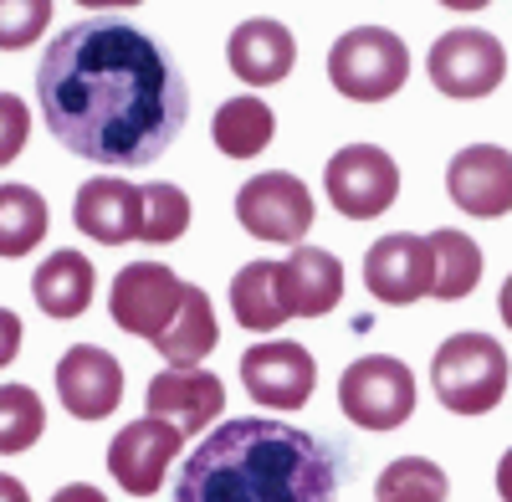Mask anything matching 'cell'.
<instances>
[{
  "label": "cell",
  "instance_id": "obj_2",
  "mask_svg": "<svg viewBox=\"0 0 512 502\" xmlns=\"http://www.w3.org/2000/svg\"><path fill=\"white\" fill-rule=\"evenodd\" d=\"M175 502H338V456L297 426L241 415L190 451Z\"/></svg>",
  "mask_w": 512,
  "mask_h": 502
},
{
  "label": "cell",
  "instance_id": "obj_13",
  "mask_svg": "<svg viewBox=\"0 0 512 502\" xmlns=\"http://www.w3.org/2000/svg\"><path fill=\"white\" fill-rule=\"evenodd\" d=\"M57 400L72 421H108L123 400V364L98 344H72L57 359Z\"/></svg>",
  "mask_w": 512,
  "mask_h": 502
},
{
  "label": "cell",
  "instance_id": "obj_1",
  "mask_svg": "<svg viewBox=\"0 0 512 502\" xmlns=\"http://www.w3.org/2000/svg\"><path fill=\"white\" fill-rule=\"evenodd\" d=\"M36 98L52 139L108 170L154 164L190 123V88L154 36L118 16H88L47 47Z\"/></svg>",
  "mask_w": 512,
  "mask_h": 502
},
{
  "label": "cell",
  "instance_id": "obj_7",
  "mask_svg": "<svg viewBox=\"0 0 512 502\" xmlns=\"http://www.w3.org/2000/svg\"><path fill=\"white\" fill-rule=\"evenodd\" d=\"M236 221L241 231H251L256 241L272 246H303L308 226H313V190L287 175V170H267L251 175L236 190Z\"/></svg>",
  "mask_w": 512,
  "mask_h": 502
},
{
  "label": "cell",
  "instance_id": "obj_10",
  "mask_svg": "<svg viewBox=\"0 0 512 502\" xmlns=\"http://www.w3.org/2000/svg\"><path fill=\"white\" fill-rule=\"evenodd\" d=\"M241 385L267 410H303L313 400V385H318V359L292 339L251 344L241 354Z\"/></svg>",
  "mask_w": 512,
  "mask_h": 502
},
{
  "label": "cell",
  "instance_id": "obj_29",
  "mask_svg": "<svg viewBox=\"0 0 512 502\" xmlns=\"http://www.w3.org/2000/svg\"><path fill=\"white\" fill-rule=\"evenodd\" d=\"M26 139H31V113H26V103L16 98V93H0V170L26 149Z\"/></svg>",
  "mask_w": 512,
  "mask_h": 502
},
{
  "label": "cell",
  "instance_id": "obj_3",
  "mask_svg": "<svg viewBox=\"0 0 512 502\" xmlns=\"http://www.w3.org/2000/svg\"><path fill=\"white\" fill-rule=\"evenodd\" d=\"M431 385L451 415H487L507 395V349L492 333H451L436 349Z\"/></svg>",
  "mask_w": 512,
  "mask_h": 502
},
{
  "label": "cell",
  "instance_id": "obj_20",
  "mask_svg": "<svg viewBox=\"0 0 512 502\" xmlns=\"http://www.w3.org/2000/svg\"><path fill=\"white\" fill-rule=\"evenodd\" d=\"M216 344H221V323H216V308H210V292L185 282L180 313H175V323H169L159 339H154V349L164 354L169 369H200V359L216 354Z\"/></svg>",
  "mask_w": 512,
  "mask_h": 502
},
{
  "label": "cell",
  "instance_id": "obj_32",
  "mask_svg": "<svg viewBox=\"0 0 512 502\" xmlns=\"http://www.w3.org/2000/svg\"><path fill=\"white\" fill-rule=\"evenodd\" d=\"M0 502H31L26 482H16L11 472H0Z\"/></svg>",
  "mask_w": 512,
  "mask_h": 502
},
{
  "label": "cell",
  "instance_id": "obj_12",
  "mask_svg": "<svg viewBox=\"0 0 512 502\" xmlns=\"http://www.w3.org/2000/svg\"><path fill=\"white\" fill-rule=\"evenodd\" d=\"M144 405H149V421L175 426L180 436H195L221 421L226 385L210 369H159L144 390Z\"/></svg>",
  "mask_w": 512,
  "mask_h": 502
},
{
  "label": "cell",
  "instance_id": "obj_16",
  "mask_svg": "<svg viewBox=\"0 0 512 502\" xmlns=\"http://www.w3.org/2000/svg\"><path fill=\"white\" fill-rule=\"evenodd\" d=\"M277 292L287 318H323L344 303V267L323 246H297L287 262H277Z\"/></svg>",
  "mask_w": 512,
  "mask_h": 502
},
{
  "label": "cell",
  "instance_id": "obj_31",
  "mask_svg": "<svg viewBox=\"0 0 512 502\" xmlns=\"http://www.w3.org/2000/svg\"><path fill=\"white\" fill-rule=\"evenodd\" d=\"M52 502H108L93 482H67V487H57L52 492Z\"/></svg>",
  "mask_w": 512,
  "mask_h": 502
},
{
  "label": "cell",
  "instance_id": "obj_21",
  "mask_svg": "<svg viewBox=\"0 0 512 502\" xmlns=\"http://www.w3.org/2000/svg\"><path fill=\"white\" fill-rule=\"evenodd\" d=\"M277 134V113L262 98H226L210 118V139L226 159H256Z\"/></svg>",
  "mask_w": 512,
  "mask_h": 502
},
{
  "label": "cell",
  "instance_id": "obj_15",
  "mask_svg": "<svg viewBox=\"0 0 512 502\" xmlns=\"http://www.w3.org/2000/svg\"><path fill=\"white\" fill-rule=\"evenodd\" d=\"M446 195L477 221L507 216L512 211V154L502 144H466L446 170Z\"/></svg>",
  "mask_w": 512,
  "mask_h": 502
},
{
  "label": "cell",
  "instance_id": "obj_33",
  "mask_svg": "<svg viewBox=\"0 0 512 502\" xmlns=\"http://www.w3.org/2000/svg\"><path fill=\"white\" fill-rule=\"evenodd\" d=\"M497 492H502V502H512V446L502 451V462H497Z\"/></svg>",
  "mask_w": 512,
  "mask_h": 502
},
{
  "label": "cell",
  "instance_id": "obj_23",
  "mask_svg": "<svg viewBox=\"0 0 512 502\" xmlns=\"http://www.w3.org/2000/svg\"><path fill=\"white\" fill-rule=\"evenodd\" d=\"M231 308L246 333H277L287 323L282 292H277V262H251L231 277Z\"/></svg>",
  "mask_w": 512,
  "mask_h": 502
},
{
  "label": "cell",
  "instance_id": "obj_19",
  "mask_svg": "<svg viewBox=\"0 0 512 502\" xmlns=\"http://www.w3.org/2000/svg\"><path fill=\"white\" fill-rule=\"evenodd\" d=\"M93 292H98V267L72 246L52 251L31 277V298L47 318H82L88 303H93Z\"/></svg>",
  "mask_w": 512,
  "mask_h": 502
},
{
  "label": "cell",
  "instance_id": "obj_36",
  "mask_svg": "<svg viewBox=\"0 0 512 502\" xmlns=\"http://www.w3.org/2000/svg\"><path fill=\"white\" fill-rule=\"evenodd\" d=\"M77 6H88V11H123V6H139V0H77Z\"/></svg>",
  "mask_w": 512,
  "mask_h": 502
},
{
  "label": "cell",
  "instance_id": "obj_22",
  "mask_svg": "<svg viewBox=\"0 0 512 502\" xmlns=\"http://www.w3.org/2000/svg\"><path fill=\"white\" fill-rule=\"evenodd\" d=\"M431 246V262H436V282H431V298L441 303H456V298H472L477 282H482V246L466 236V231H431L425 236Z\"/></svg>",
  "mask_w": 512,
  "mask_h": 502
},
{
  "label": "cell",
  "instance_id": "obj_5",
  "mask_svg": "<svg viewBox=\"0 0 512 502\" xmlns=\"http://www.w3.org/2000/svg\"><path fill=\"white\" fill-rule=\"evenodd\" d=\"M338 410L364 431H400L415 415V374L395 354H364L338 374Z\"/></svg>",
  "mask_w": 512,
  "mask_h": 502
},
{
  "label": "cell",
  "instance_id": "obj_24",
  "mask_svg": "<svg viewBox=\"0 0 512 502\" xmlns=\"http://www.w3.org/2000/svg\"><path fill=\"white\" fill-rule=\"evenodd\" d=\"M47 195L31 185H0V257H31L47 236Z\"/></svg>",
  "mask_w": 512,
  "mask_h": 502
},
{
  "label": "cell",
  "instance_id": "obj_35",
  "mask_svg": "<svg viewBox=\"0 0 512 502\" xmlns=\"http://www.w3.org/2000/svg\"><path fill=\"white\" fill-rule=\"evenodd\" d=\"M441 6H446V11H461V16H472V11H487L492 0H441Z\"/></svg>",
  "mask_w": 512,
  "mask_h": 502
},
{
  "label": "cell",
  "instance_id": "obj_4",
  "mask_svg": "<svg viewBox=\"0 0 512 502\" xmlns=\"http://www.w3.org/2000/svg\"><path fill=\"white\" fill-rule=\"evenodd\" d=\"M328 82L338 98L384 103L410 82V47L390 26H354L328 47Z\"/></svg>",
  "mask_w": 512,
  "mask_h": 502
},
{
  "label": "cell",
  "instance_id": "obj_14",
  "mask_svg": "<svg viewBox=\"0 0 512 502\" xmlns=\"http://www.w3.org/2000/svg\"><path fill=\"white\" fill-rule=\"evenodd\" d=\"M185 436L175 426H164V421H134V426H123L113 441H108V472L123 492H134V497H154L169 477V467H175V456H180Z\"/></svg>",
  "mask_w": 512,
  "mask_h": 502
},
{
  "label": "cell",
  "instance_id": "obj_26",
  "mask_svg": "<svg viewBox=\"0 0 512 502\" xmlns=\"http://www.w3.org/2000/svg\"><path fill=\"white\" fill-rule=\"evenodd\" d=\"M190 231V195L180 185H139V236L149 246L180 241Z\"/></svg>",
  "mask_w": 512,
  "mask_h": 502
},
{
  "label": "cell",
  "instance_id": "obj_6",
  "mask_svg": "<svg viewBox=\"0 0 512 502\" xmlns=\"http://www.w3.org/2000/svg\"><path fill=\"white\" fill-rule=\"evenodd\" d=\"M323 190H328L333 211L344 221H374V216L390 211L395 195H400V164L379 144H344L328 159Z\"/></svg>",
  "mask_w": 512,
  "mask_h": 502
},
{
  "label": "cell",
  "instance_id": "obj_25",
  "mask_svg": "<svg viewBox=\"0 0 512 502\" xmlns=\"http://www.w3.org/2000/svg\"><path fill=\"white\" fill-rule=\"evenodd\" d=\"M451 477L425 456H395L374 482V502H446Z\"/></svg>",
  "mask_w": 512,
  "mask_h": 502
},
{
  "label": "cell",
  "instance_id": "obj_18",
  "mask_svg": "<svg viewBox=\"0 0 512 502\" xmlns=\"http://www.w3.org/2000/svg\"><path fill=\"white\" fill-rule=\"evenodd\" d=\"M72 221L82 236L103 246H123L139 236V185L128 180H88L72 200Z\"/></svg>",
  "mask_w": 512,
  "mask_h": 502
},
{
  "label": "cell",
  "instance_id": "obj_34",
  "mask_svg": "<svg viewBox=\"0 0 512 502\" xmlns=\"http://www.w3.org/2000/svg\"><path fill=\"white\" fill-rule=\"evenodd\" d=\"M497 313H502V323L512 328V272H507V282H502V292H497Z\"/></svg>",
  "mask_w": 512,
  "mask_h": 502
},
{
  "label": "cell",
  "instance_id": "obj_11",
  "mask_svg": "<svg viewBox=\"0 0 512 502\" xmlns=\"http://www.w3.org/2000/svg\"><path fill=\"white\" fill-rule=\"evenodd\" d=\"M431 282H436V262H431V246L425 236H410V231H390L369 246L364 257V287L374 303H420L431 298Z\"/></svg>",
  "mask_w": 512,
  "mask_h": 502
},
{
  "label": "cell",
  "instance_id": "obj_8",
  "mask_svg": "<svg viewBox=\"0 0 512 502\" xmlns=\"http://www.w3.org/2000/svg\"><path fill=\"white\" fill-rule=\"evenodd\" d=\"M425 72H431L436 82V93L446 98H461V103H472V98H487L502 88V77H507V52H502V41L482 26H456L446 31L431 57H425Z\"/></svg>",
  "mask_w": 512,
  "mask_h": 502
},
{
  "label": "cell",
  "instance_id": "obj_9",
  "mask_svg": "<svg viewBox=\"0 0 512 502\" xmlns=\"http://www.w3.org/2000/svg\"><path fill=\"white\" fill-rule=\"evenodd\" d=\"M180 298H185V282L169 272L164 262H134L113 277V323L123 333H134V339H159V333L175 323L180 313Z\"/></svg>",
  "mask_w": 512,
  "mask_h": 502
},
{
  "label": "cell",
  "instance_id": "obj_27",
  "mask_svg": "<svg viewBox=\"0 0 512 502\" xmlns=\"http://www.w3.org/2000/svg\"><path fill=\"white\" fill-rule=\"evenodd\" d=\"M47 431V405L31 385H0V456L31 451Z\"/></svg>",
  "mask_w": 512,
  "mask_h": 502
},
{
  "label": "cell",
  "instance_id": "obj_30",
  "mask_svg": "<svg viewBox=\"0 0 512 502\" xmlns=\"http://www.w3.org/2000/svg\"><path fill=\"white\" fill-rule=\"evenodd\" d=\"M21 354V318L11 308H0V369Z\"/></svg>",
  "mask_w": 512,
  "mask_h": 502
},
{
  "label": "cell",
  "instance_id": "obj_28",
  "mask_svg": "<svg viewBox=\"0 0 512 502\" xmlns=\"http://www.w3.org/2000/svg\"><path fill=\"white\" fill-rule=\"evenodd\" d=\"M52 0H0V52H26L52 26Z\"/></svg>",
  "mask_w": 512,
  "mask_h": 502
},
{
  "label": "cell",
  "instance_id": "obj_17",
  "mask_svg": "<svg viewBox=\"0 0 512 502\" xmlns=\"http://www.w3.org/2000/svg\"><path fill=\"white\" fill-rule=\"evenodd\" d=\"M226 62L231 72L246 82V88H272V82H282L297 62V41L282 21L272 16H256V21H241L226 41Z\"/></svg>",
  "mask_w": 512,
  "mask_h": 502
}]
</instances>
